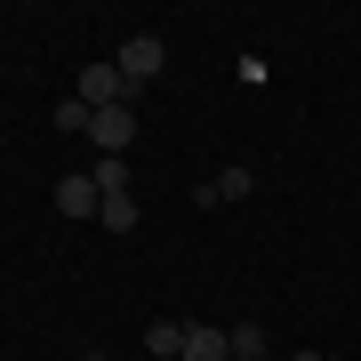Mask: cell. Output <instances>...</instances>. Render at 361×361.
Returning a JSON list of instances; mask_svg holds the SVG:
<instances>
[{"instance_id": "obj_1", "label": "cell", "mask_w": 361, "mask_h": 361, "mask_svg": "<svg viewBox=\"0 0 361 361\" xmlns=\"http://www.w3.org/2000/svg\"><path fill=\"white\" fill-rule=\"evenodd\" d=\"M73 97L89 104V113H104V104H137V89H129V73H121L113 56H97V65H80V80H73Z\"/></svg>"}, {"instance_id": "obj_2", "label": "cell", "mask_w": 361, "mask_h": 361, "mask_svg": "<svg viewBox=\"0 0 361 361\" xmlns=\"http://www.w3.org/2000/svg\"><path fill=\"white\" fill-rule=\"evenodd\" d=\"M89 145L104 161H121L137 145V104H104V113H89Z\"/></svg>"}, {"instance_id": "obj_3", "label": "cell", "mask_w": 361, "mask_h": 361, "mask_svg": "<svg viewBox=\"0 0 361 361\" xmlns=\"http://www.w3.org/2000/svg\"><path fill=\"white\" fill-rule=\"evenodd\" d=\"M121 73H129V89H145V80H161V65H169V49L153 32H137V40H121V56H113Z\"/></svg>"}, {"instance_id": "obj_4", "label": "cell", "mask_w": 361, "mask_h": 361, "mask_svg": "<svg viewBox=\"0 0 361 361\" xmlns=\"http://www.w3.org/2000/svg\"><path fill=\"white\" fill-rule=\"evenodd\" d=\"M104 193H97V177H56V217H97Z\"/></svg>"}, {"instance_id": "obj_5", "label": "cell", "mask_w": 361, "mask_h": 361, "mask_svg": "<svg viewBox=\"0 0 361 361\" xmlns=\"http://www.w3.org/2000/svg\"><path fill=\"white\" fill-rule=\"evenodd\" d=\"M185 361H233V337L217 322H185Z\"/></svg>"}, {"instance_id": "obj_6", "label": "cell", "mask_w": 361, "mask_h": 361, "mask_svg": "<svg viewBox=\"0 0 361 361\" xmlns=\"http://www.w3.org/2000/svg\"><path fill=\"white\" fill-rule=\"evenodd\" d=\"M97 225H104V233H137V225H145V217H137V193H104Z\"/></svg>"}, {"instance_id": "obj_7", "label": "cell", "mask_w": 361, "mask_h": 361, "mask_svg": "<svg viewBox=\"0 0 361 361\" xmlns=\"http://www.w3.org/2000/svg\"><path fill=\"white\" fill-rule=\"evenodd\" d=\"M225 337H233V361H265V353H273V337H265L257 322H233Z\"/></svg>"}, {"instance_id": "obj_8", "label": "cell", "mask_w": 361, "mask_h": 361, "mask_svg": "<svg viewBox=\"0 0 361 361\" xmlns=\"http://www.w3.org/2000/svg\"><path fill=\"white\" fill-rule=\"evenodd\" d=\"M145 345H153V361H177V353H185V322H153Z\"/></svg>"}, {"instance_id": "obj_9", "label": "cell", "mask_w": 361, "mask_h": 361, "mask_svg": "<svg viewBox=\"0 0 361 361\" xmlns=\"http://www.w3.org/2000/svg\"><path fill=\"white\" fill-rule=\"evenodd\" d=\"M89 177H97V193H129V161H97Z\"/></svg>"}, {"instance_id": "obj_10", "label": "cell", "mask_w": 361, "mask_h": 361, "mask_svg": "<svg viewBox=\"0 0 361 361\" xmlns=\"http://www.w3.org/2000/svg\"><path fill=\"white\" fill-rule=\"evenodd\" d=\"M56 129H65V137H89V104L65 97V104H56Z\"/></svg>"}, {"instance_id": "obj_11", "label": "cell", "mask_w": 361, "mask_h": 361, "mask_svg": "<svg viewBox=\"0 0 361 361\" xmlns=\"http://www.w3.org/2000/svg\"><path fill=\"white\" fill-rule=\"evenodd\" d=\"M249 193H257V177H249V169H225V177H217V201H249Z\"/></svg>"}, {"instance_id": "obj_12", "label": "cell", "mask_w": 361, "mask_h": 361, "mask_svg": "<svg viewBox=\"0 0 361 361\" xmlns=\"http://www.w3.org/2000/svg\"><path fill=\"white\" fill-rule=\"evenodd\" d=\"M289 361H329V353H322V345H297V353H289Z\"/></svg>"}, {"instance_id": "obj_13", "label": "cell", "mask_w": 361, "mask_h": 361, "mask_svg": "<svg viewBox=\"0 0 361 361\" xmlns=\"http://www.w3.org/2000/svg\"><path fill=\"white\" fill-rule=\"evenodd\" d=\"M80 361H104V353H80Z\"/></svg>"}, {"instance_id": "obj_14", "label": "cell", "mask_w": 361, "mask_h": 361, "mask_svg": "<svg viewBox=\"0 0 361 361\" xmlns=\"http://www.w3.org/2000/svg\"><path fill=\"white\" fill-rule=\"evenodd\" d=\"M177 361H185V353H177Z\"/></svg>"}, {"instance_id": "obj_15", "label": "cell", "mask_w": 361, "mask_h": 361, "mask_svg": "<svg viewBox=\"0 0 361 361\" xmlns=\"http://www.w3.org/2000/svg\"><path fill=\"white\" fill-rule=\"evenodd\" d=\"M265 361H273V353H265Z\"/></svg>"}]
</instances>
